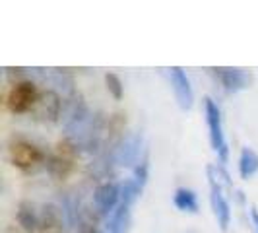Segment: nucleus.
Here are the masks:
<instances>
[{"mask_svg": "<svg viewBox=\"0 0 258 233\" xmlns=\"http://www.w3.org/2000/svg\"><path fill=\"white\" fill-rule=\"evenodd\" d=\"M8 157L12 161V165H16L22 171H35L39 165L47 163V157L43 154V150L35 146L33 142H29L24 136H12L10 144H8Z\"/></svg>", "mask_w": 258, "mask_h": 233, "instance_id": "f257e3e1", "label": "nucleus"}, {"mask_svg": "<svg viewBox=\"0 0 258 233\" xmlns=\"http://www.w3.org/2000/svg\"><path fill=\"white\" fill-rule=\"evenodd\" d=\"M204 113H206V125L210 130V144H212V150L218 154L221 163H225L229 159V148H227V140H225V134H223V123H221V111L218 103L206 97L204 99Z\"/></svg>", "mask_w": 258, "mask_h": 233, "instance_id": "f03ea898", "label": "nucleus"}, {"mask_svg": "<svg viewBox=\"0 0 258 233\" xmlns=\"http://www.w3.org/2000/svg\"><path fill=\"white\" fill-rule=\"evenodd\" d=\"M208 179H210V204H212L214 216L220 223V227L225 231L231 221V206L223 194V187H227V185L220 179L216 165H208Z\"/></svg>", "mask_w": 258, "mask_h": 233, "instance_id": "7ed1b4c3", "label": "nucleus"}, {"mask_svg": "<svg viewBox=\"0 0 258 233\" xmlns=\"http://www.w3.org/2000/svg\"><path fill=\"white\" fill-rule=\"evenodd\" d=\"M78 155V148L70 142L68 138L62 140V142L56 146L54 154L47 157V173L51 175L54 181H64L66 177L72 173L74 169V159Z\"/></svg>", "mask_w": 258, "mask_h": 233, "instance_id": "20e7f679", "label": "nucleus"}, {"mask_svg": "<svg viewBox=\"0 0 258 233\" xmlns=\"http://www.w3.org/2000/svg\"><path fill=\"white\" fill-rule=\"evenodd\" d=\"M37 97L39 91L33 82H29V80L18 82V84H14V88L10 90V95H8V109L12 113H18V115L27 113V111L31 113Z\"/></svg>", "mask_w": 258, "mask_h": 233, "instance_id": "39448f33", "label": "nucleus"}, {"mask_svg": "<svg viewBox=\"0 0 258 233\" xmlns=\"http://www.w3.org/2000/svg\"><path fill=\"white\" fill-rule=\"evenodd\" d=\"M62 111V99L54 90H45L39 93L37 101L31 109V115L37 123H56Z\"/></svg>", "mask_w": 258, "mask_h": 233, "instance_id": "423d86ee", "label": "nucleus"}, {"mask_svg": "<svg viewBox=\"0 0 258 233\" xmlns=\"http://www.w3.org/2000/svg\"><path fill=\"white\" fill-rule=\"evenodd\" d=\"M120 204V187L115 183H101L93 191V206L99 216H111Z\"/></svg>", "mask_w": 258, "mask_h": 233, "instance_id": "0eeeda50", "label": "nucleus"}, {"mask_svg": "<svg viewBox=\"0 0 258 233\" xmlns=\"http://www.w3.org/2000/svg\"><path fill=\"white\" fill-rule=\"evenodd\" d=\"M214 78L221 84V88L229 93H237L246 88H250L252 84V76L241 70V68H210Z\"/></svg>", "mask_w": 258, "mask_h": 233, "instance_id": "6e6552de", "label": "nucleus"}, {"mask_svg": "<svg viewBox=\"0 0 258 233\" xmlns=\"http://www.w3.org/2000/svg\"><path fill=\"white\" fill-rule=\"evenodd\" d=\"M169 80H171V88H173V93H175V99H177L179 107L184 111L190 109L194 103V91L186 72L179 66H173V68H169Z\"/></svg>", "mask_w": 258, "mask_h": 233, "instance_id": "1a4fd4ad", "label": "nucleus"}, {"mask_svg": "<svg viewBox=\"0 0 258 233\" xmlns=\"http://www.w3.org/2000/svg\"><path fill=\"white\" fill-rule=\"evenodd\" d=\"M140 146L142 138L138 134H130L126 138H122L115 150V161L122 167H136L138 165V157H140Z\"/></svg>", "mask_w": 258, "mask_h": 233, "instance_id": "9d476101", "label": "nucleus"}, {"mask_svg": "<svg viewBox=\"0 0 258 233\" xmlns=\"http://www.w3.org/2000/svg\"><path fill=\"white\" fill-rule=\"evenodd\" d=\"M39 231L41 233H62L64 221L60 210L52 204H45L39 212Z\"/></svg>", "mask_w": 258, "mask_h": 233, "instance_id": "9b49d317", "label": "nucleus"}, {"mask_svg": "<svg viewBox=\"0 0 258 233\" xmlns=\"http://www.w3.org/2000/svg\"><path fill=\"white\" fill-rule=\"evenodd\" d=\"M16 221L18 225L24 229L26 233H33L39 231V214L35 206L27 200H22L18 204V210H16Z\"/></svg>", "mask_w": 258, "mask_h": 233, "instance_id": "f8f14e48", "label": "nucleus"}, {"mask_svg": "<svg viewBox=\"0 0 258 233\" xmlns=\"http://www.w3.org/2000/svg\"><path fill=\"white\" fill-rule=\"evenodd\" d=\"M173 204L181 212L198 214V198H196V193H194L192 189H186V187L177 189L175 196H173Z\"/></svg>", "mask_w": 258, "mask_h": 233, "instance_id": "ddd939ff", "label": "nucleus"}, {"mask_svg": "<svg viewBox=\"0 0 258 233\" xmlns=\"http://www.w3.org/2000/svg\"><path fill=\"white\" fill-rule=\"evenodd\" d=\"M258 171V154L252 148H243L239 155V175L243 179H250Z\"/></svg>", "mask_w": 258, "mask_h": 233, "instance_id": "4468645a", "label": "nucleus"}, {"mask_svg": "<svg viewBox=\"0 0 258 233\" xmlns=\"http://www.w3.org/2000/svg\"><path fill=\"white\" fill-rule=\"evenodd\" d=\"M105 84H107V91L115 97L116 101H120L122 95H124V86H122L120 78L113 74V72H109V74H105Z\"/></svg>", "mask_w": 258, "mask_h": 233, "instance_id": "2eb2a0df", "label": "nucleus"}, {"mask_svg": "<svg viewBox=\"0 0 258 233\" xmlns=\"http://www.w3.org/2000/svg\"><path fill=\"white\" fill-rule=\"evenodd\" d=\"M148 169H150V165H148V157L144 155L142 159L138 161V165L134 167V175H132V179L138 183L142 189H144V185H146V181H148Z\"/></svg>", "mask_w": 258, "mask_h": 233, "instance_id": "dca6fc26", "label": "nucleus"}, {"mask_svg": "<svg viewBox=\"0 0 258 233\" xmlns=\"http://www.w3.org/2000/svg\"><path fill=\"white\" fill-rule=\"evenodd\" d=\"M78 233H97V231H95V227H91V225H82Z\"/></svg>", "mask_w": 258, "mask_h": 233, "instance_id": "f3484780", "label": "nucleus"}, {"mask_svg": "<svg viewBox=\"0 0 258 233\" xmlns=\"http://www.w3.org/2000/svg\"><path fill=\"white\" fill-rule=\"evenodd\" d=\"M250 216H252V221H254V225H256V229H258V212L256 210H252V212H250Z\"/></svg>", "mask_w": 258, "mask_h": 233, "instance_id": "a211bd4d", "label": "nucleus"}, {"mask_svg": "<svg viewBox=\"0 0 258 233\" xmlns=\"http://www.w3.org/2000/svg\"><path fill=\"white\" fill-rule=\"evenodd\" d=\"M6 233H18V231H16L14 227H8V229H6Z\"/></svg>", "mask_w": 258, "mask_h": 233, "instance_id": "6ab92c4d", "label": "nucleus"}]
</instances>
